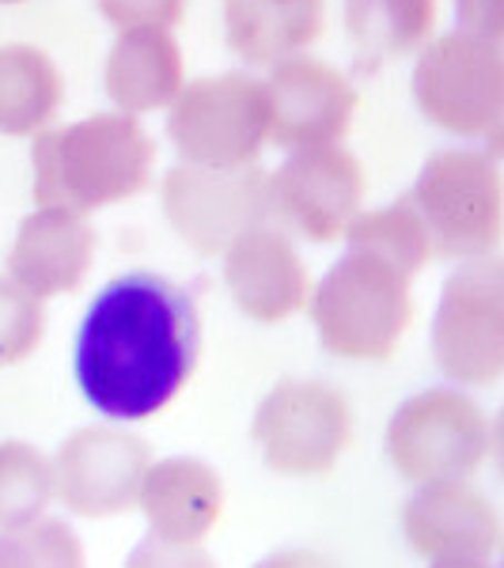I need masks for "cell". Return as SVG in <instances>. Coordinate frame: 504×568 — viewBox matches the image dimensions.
I'll use <instances>...</instances> for the list:
<instances>
[{"label":"cell","instance_id":"6","mask_svg":"<svg viewBox=\"0 0 504 568\" xmlns=\"http://www.w3.org/2000/svg\"><path fill=\"white\" fill-rule=\"evenodd\" d=\"M493 452V425L471 394L425 390L387 425V455L410 485L471 481Z\"/></svg>","mask_w":504,"mask_h":568},{"label":"cell","instance_id":"25","mask_svg":"<svg viewBox=\"0 0 504 568\" xmlns=\"http://www.w3.org/2000/svg\"><path fill=\"white\" fill-rule=\"evenodd\" d=\"M46 307L42 296H34L16 277H0V368L27 361L42 342Z\"/></svg>","mask_w":504,"mask_h":568},{"label":"cell","instance_id":"1","mask_svg":"<svg viewBox=\"0 0 504 568\" xmlns=\"http://www.w3.org/2000/svg\"><path fill=\"white\" fill-rule=\"evenodd\" d=\"M201 318L187 288L152 270L122 273L77 329V383L103 417L160 414L194 375Z\"/></svg>","mask_w":504,"mask_h":568},{"label":"cell","instance_id":"12","mask_svg":"<svg viewBox=\"0 0 504 568\" xmlns=\"http://www.w3.org/2000/svg\"><path fill=\"white\" fill-rule=\"evenodd\" d=\"M152 466L149 439L125 428H80L53 459L58 497L84 519H110L141 500V481Z\"/></svg>","mask_w":504,"mask_h":568},{"label":"cell","instance_id":"10","mask_svg":"<svg viewBox=\"0 0 504 568\" xmlns=\"http://www.w3.org/2000/svg\"><path fill=\"white\" fill-rule=\"evenodd\" d=\"M163 213L198 254L228 251L243 232L270 216V175L246 168H198L179 163L163 175Z\"/></svg>","mask_w":504,"mask_h":568},{"label":"cell","instance_id":"2","mask_svg":"<svg viewBox=\"0 0 504 568\" xmlns=\"http://www.w3.org/2000/svg\"><path fill=\"white\" fill-rule=\"evenodd\" d=\"M31 160L39 209L91 213L149 186L155 144L133 114H91L65 130H42Z\"/></svg>","mask_w":504,"mask_h":568},{"label":"cell","instance_id":"22","mask_svg":"<svg viewBox=\"0 0 504 568\" xmlns=\"http://www.w3.org/2000/svg\"><path fill=\"white\" fill-rule=\"evenodd\" d=\"M58 497L53 463L39 447L8 439L0 444V530L39 519Z\"/></svg>","mask_w":504,"mask_h":568},{"label":"cell","instance_id":"13","mask_svg":"<svg viewBox=\"0 0 504 568\" xmlns=\"http://www.w3.org/2000/svg\"><path fill=\"white\" fill-rule=\"evenodd\" d=\"M402 530L410 546L440 568L490 565L501 546V519L485 493L466 481L421 485L402 508Z\"/></svg>","mask_w":504,"mask_h":568},{"label":"cell","instance_id":"11","mask_svg":"<svg viewBox=\"0 0 504 568\" xmlns=\"http://www.w3.org/2000/svg\"><path fill=\"white\" fill-rule=\"evenodd\" d=\"M364 168L337 144L296 149L270 175V216L311 243H334L361 213Z\"/></svg>","mask_w":504,"mask_h":568},{"label":"cell","instance_id":"19","mask_svg":"<svg viewBox=\"0 0 504 568\" xmlns=\"http://www.w3.org/2000/svg\"><path fill=\"white\" fill-rule=\"evenodd\" d=\"M224 27L246 65H278L323 34V0H224Z\"/></svg>","mask_w":504,"mask_h":568},{"label":"cell","instance_id":"17","mask_svg":"<svg viewBox=\"0 0 504 568\" xmlns=\"http://www.w3.org/2000/svg\"><path fill=\"white\" fill-rule=\"evenodd\" d=\"M152 535L168 546H198L224 511V485L198 459L152 463L141 481V500Z\"/></svg>","mask_w":504,"mask_h":568},{"label":"cell","instance_id":"3","mask_svg":"<svg viewBox=\"0 0 504 568\" xmlns=\"http://www.w3.org/2000/svg\"><path fill=\"white\" fill-rule=\"evenodd\" d=\"M410 273L364 246H350L311 296V323L342 361H387L414 323Z\"/></svg>","mask_w":504,"mask_h":568},{"label":"cell","instance_id":"27","mask_svg":"<svg viewBox=\"0 0 504 568\" xmlns=\"http://www.w3.org/2000/svg\"><path fill=\"white\" fill-rule=\"evenodd\" d=\"M455 12L466 34L501 42L504 34V0H455Z\"/></svg>","mask_w":504,"mask_h":568},{"label":"cell","instance_id":"5","mask_svg":"<svg viewBox=\"0 0 504 568\" xmlns=\"http://www.w3.org/2000/svg\"><path fill=\"white\" fill-rule=\"evenodd\" d=\"M414 99L433 125L455 136H490L497 155L504 118L501 42L466 31L425 42L414 65Z\"/></svg>","mask_w":504,"mask_h":568},{"label":"cell","instance_id":"8","mask_svg":"<svg viewBox=\"0 0 504 568\" xmlns=\"http://www.w3.org/2000/svg\"><path fill=\"white\" fill-rule=\"evenodd\" d=\"M433 353L444 375L490 387L504 372V262L471 258L440 292Z\"/></svg>","mask_w":504,"mask_h":568},{"label":"cell","instance_id":"9","mask_svg":"<svg viewBox=\"0 0 504 568\" xmlns=\"http://www.w3.org/2000/svg\"><path fill=\"white\" fill-rule=\"evenodd\" d=\"M254 444L278 474H326L353 444V409L330 383L285 379L254 414Z\"/></svg>","mask_w":504,"mask_h":568},{"label":"cell","instance_id":"23","mask_svg":"<svg viewBox=\"0 0 504 568\" xmlns=\"http://www.w3.org/2000/svg\"><path fill=\"white\" fill-rule=\"evenodd\" d=\"M342 235L350 240V246H364V251H375V254H383V258H391L402 273H410V277H417L421 265L433 258L429 235H425V227H421L410 197L380 209V213L353 216Z\"/></svg>","mask_w":504,"mask_h":568},{"label":"cell","instance_id":"4","mask_svg":"<svg viewBox=\"0 0 504 568\" xmlns=\"http://www.w3.org/2000/svg\"><path fill=\"white\" fill-rule=\"evenodd\" d=\"M410 205L436 258H485L501 243L497 155L444 149L421 168Z\"/></svg>","mask_w":504,"mask_h":568},{"label":"cell","instance_id":"14","mask_svg":"<svg viewBox=\"0 0 504 568\" xmlns=\"http://www.w3.org/2000/svg\"><path fill=\"white\" fill-rule=\"evenodd\" d=\"M270 136L281 149H315L345 136L356 110V91L337 69L319 58H285L265 80Z\"/></svg>","mask_w":504,"mask_h":568},{"label":"cell","instance_id":"16","mask_svg":"<svg viewBox=\"0 0 504 568\" xmlns=\"http://www.w3.org/2000/svg\"><path fill=\"white\" fill-rule=\"evenodd\" d=\"M95 258V227L72 209H39L20 224L8 254V273L34 296H61L80 288Z\"/></svg>","mask_w":504,"mask_h":568},{"label":"cell","instance_id":"7","mask_svg":"<svg viewBox=\"0 0 504 568\" xmlns=\"http://www.w3.org/2000/svg\"><path fill=\"white\" fill-rule=\"evenodd\" d=\"M168 136L182 163L246 168L270 141V91L246 72H224L182 84L171 99Z\"/></svg>","mask_w":504,"mask_h":568},{"label":"cell","instance_id":"20","mask_svg":"<svg viewBox=\"0 0 504 568\" xmlns=\"http://www.w3.org/2000/svg\"><path fill=\"white\" fill-rule=\"evenodd\" d=\"M433 23L436 0H345V31L364 72L425 45Z\"/></svg>","mask_w":504,"mask_h":568},{"label":"cell","instance_id":"18","mask_svg":"<svg viewBox=\"0 0 504 568\" xmlns=\"http://www.w3.org/2000/svg\"><path fill=\"white\" fill-rule=\"evenodd\" d=\"M107 95L125 114L160 110L182 88V50L163 27H130L118 34L107 58Z\"/></svg>","mask_w":504,"mask_h":568},{"label":"cell","instance_id":"24","mask_svg":"<svg viewBox=\"0 0 504 568\" xmlns=\"http://www.w3.org/2000/svg\"><path fill=\"white\" fill-rule=\"evenodd\" d=\"M12 565H84V546L72 535V527L58 519H31V524L8 527L0 535V568Z\"/></svg>","mask_w":504,"mask_h":568},{"label":"cell","instance_id":"26","mask_svg":"<svg viewBox=\"0 0 504 568\" xmlns=\"http://www.w3.org/2000/svg\"><path fill=\"white\" fill-rule=\"evenodd\" d=\"M99 12L114 27H175L187 12V0H99Z\"/></svg>","mask_w":504,"mask_h":568},{"label":"cell","instance_id":"21","mask_svg":"<svg viewBox=\"0 0 504 568\" xmlns=\"http://www.w3.org/2000/svg\"><path fill=\"white\" fill-rule=\"evenodd\" d=\"M61 72L39 45L8 42L0 45V133H42L58 118Z\"/></svg>","mask_w":504,"mask_h":568},{"label":"cell","instance_id":"15","mask_svg":"<svg viewBox=\"0 0 504 568\" xmlns=\"http://www.w3.org/2000/svg\"><path fill=\"white\" fill-rule=\"evenodd\" d=\"M235 304L259 323H281L308 304V265L278 227H251L224 251Z\"/></svg>","mask_w":504,"mask_h":568},{"label":"cell","instance_id":"28","mask_svg":"<svg viewBox=\"0 0 504 568\" xmlns=\"http://www.w3.org/2000/svg\"><path fill=\"white\" fill-rule=\"evenodd\" d=\"M4 4H20V0H4Z\"/></svg>","mask_w":504,"mask_h":568}]
</instances>
